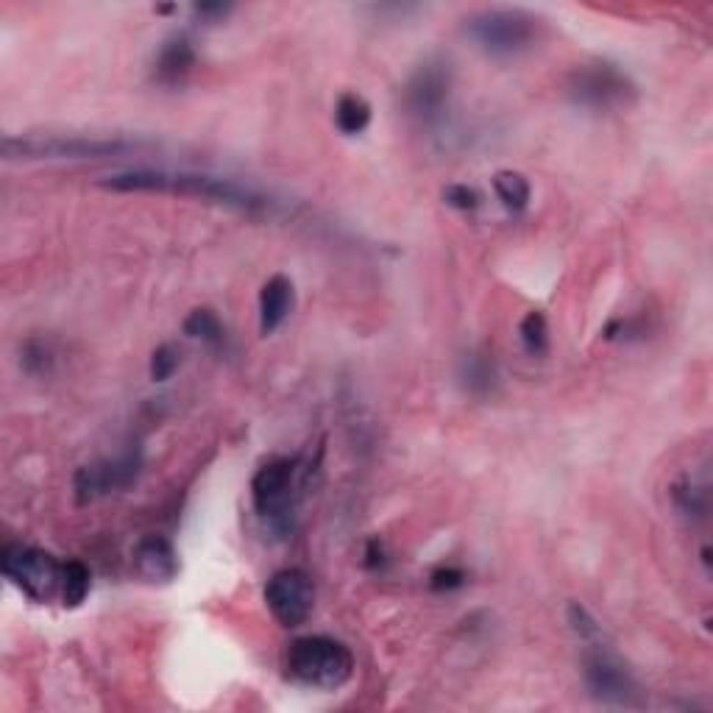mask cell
Here are the masks:
<instances>
[{"label": "cell", "mask_w": 713, "mask_h": 713, "mask_svg": "<svg viewBox=\"0 0 713 713\" xmlns=\"http://www.w3.org/2000/svg\"><path fill=\"white\" fill-rule=\"evenodd\" d=\"M101 185L115 193H173V196L202 198L248 215H271L277 209V202L259 193L257 187L226 176H209V173L128 170L106 176Z\"/></svg>", "instance_id": "cell-1"}, {"label": "cell", "mask_w": 713, "mask_h": 713, "mask_svg": "<svg viewBox=\"0 0 713 713\" xmlns=\"http://www.w3.org/2000/svg\"><path fill=\"white\" fill-rule=\"evenodd\" d=\"M285 669L293 683L318 691L343 689L354 674V655L349 647L329 636H304L288 647Z\"/></svg>", "instance_id": "cell-2"}, {"label": "cell", "mask_w": 713, "mask_h": 713, "mask_svg": "<svg viewBox=\"0 0 713 713\" xmlns=\"http://www.w3.org/2000/svg\"><path fill=\"white\" fill-rule=\"evenodd\" d=\"M541 20L524 9H483L466 20V37L490 59H516L538 42Z\"/></svg>", "instance_id": "cell-3"}, {"label": "cell", "mask_w": 713, "mask_h": 713, "mask_svg": "<svg viewBox=\"0 0 713 713\" xmlns=\"http://www.w3.org/2000/svg\"><path fill=\"white\" fill-rule=\"evenodd\" d=\"M145 143L126 137H79V134H45V137H7L3 156L7 159H106L126 156L143 148Z\"/></svg>", "instance_id": "cell-4"}, {"label": "cell", "mask_w": 713, "mask_h": 713, "mask_svg": "<svg viewBox=\"0 0 713 713\" xmlns=\"http://www.w3.org/2000/svg\"><path fill=\"white\" fill-rule=\"evenodd\" d=\"M566 95L575 106L588 112H621L633 106L636 90L630 79L619 64L613 62H588L577 64L566 79Z\"/></svg>", "instance_id": "cell-5"}, {"label": "cell", "mask_w": 713, "mask_h": 713, "mask_svg": "<svg viewBox=\"0 0 713 713\" xmlns=\"http://www.w3.org/2000/svg\"><path fill=\"white\" fill-rule=\"evenodd\" d=\"M251 499L265 521L277 533L288 535L299 505V463L290 457L265 463L251 479Z\"/></svg>", "instance_id": "cell-6"}, {"label": "cell", "mask_w": 713, "mask_h": 713, "mask_svg": "<svg viewBox=\"0 0 713 713\" xmlns=\"http://www.w3.org/2000/svg\"><path fill=\"white\" fill-rule=\"evenodd\" d=\"M582 678H586L588 694L597 702L610 707H641L644 705V691L639 680L630 674V669L599 641L588 644L582 658Z\"/></svg>", "instance_id": "cell-7"}, {"label": "cell", "mask_w": 713, "mask_h": 713, "mask_svg": "<svg viewBox=\"0 0 713 713\" xmlns=\"http://www.w3.org/2000/svg\"><path fill=\"white\" fill-rule=\"evenodd\" d=\"M0 566H3L7 580H12L34 602H51L62 591L64 564H59L45 549L9 544L0 555Z\"/></svg>", "instance_id": "cell-8"}, {"label": "cell", "mask_w": 713, "mask_h": 713, "mask_svg": "<svg viewBox=\"0 0 713 713\" xmlns=\"http://www.w3.org/2000/svg\"><path fill=\"white\" fill-rule=\"evenodd\" d=\"M452 64L441 56L426 59L404 86V110L421 126H437L450 112Z\"/></svg>", "instance_id": "cell-9"}, {"label": "cell", "mask_w": 713, "mask_h": 713, "mask_svg": "<svg viewBox=\"0 0 713 713\" xmlns=\"http://www.w3.org/2000/svg\"><path fill=\"white\" fill-rule=\"evenodd\" d=\"M140 472H143V452H140V446H132L123 455H117L115 461L90 463V466L75 472V499L81 505H90V502L117 494V490L128 488L137 479Z\"/></svg>", "instance_id": "cell-10"}, {"label": "cell", "mask_w": 713, "mask_h": 713, "mask_svg": "<svg viewBox=\"0 0 713 713\" xmlns=\"http://www.w3.org/2000/svg\"><path fill=\"white\" fill-rule=\"evenodd\" d=\"M265 604L282 628H301L316 608V586L301 569H282L265 586Z\"/></svg>", "instance_id": "cell-11"}, {"label": "cell", "mask_w": 713, "mask_h": 713, "mask_svg": "<svg viewBox=\"0 0 713 713\" xmlns=\"http://www.w3.org/2000/svg\"><path fill=\"white\" fill-rule=\"evenodd\" d=\"M134 571L143 577L145 582H154V586H167L178 577V555L173 549V544L162 535H148L143 541L134 547Z\"/></svg>", "instance_id": "cell-12"}, {"label": "cell", "mask_w": 713, "mask_h": 713, "mask_svg": "<svg viewBox=\"0 0 713 713\" xmlns=\"http://www.w3.org/2000/svg\"><path fill=\"white\" fill-rule=\"evenodd\" d=\"M196 45L187 34L167 37L159 45L154 59V81L162 86H178L185 84L187 75L196 70Z\"/></svg>", "instance_id": "cell-13"}, {"label": "cell", "mask_w": 713, "mask_h": 713, "mask_svg": "<svg viewBox=\"0 0 713 713\" xmlns=\"http://www.w3.org/2000/svg\"><path fill=\"white\" fill-rule=\"evenodd\" d=\"M296 290L288 277H271L259 290V329L262 334H273L293 312Z\"/></svg>", "instance_id": "cell-14"}, {"label": "cell", "mask_w": 713, "mask_h": 713, "mask_svg": "<svg viewBox=\"0 0 713 713\" xmlns=\"http://www.w3.org/2000/svg\"><path fill=\"white\" fill-rule=\"evenodd\" d=\"M457 380H461L463 391L472 393V396H490L499 382V371H496V363L483 351H472L461 360V369H457Z\"/></svg>", "instance_id": "cell-15"}, {"label": "cell", "mask_w": 713, "mask_h": 713, "mask_svg": "<svg viewBox=\"0 0 713 713\" xmlns=\"http://www.w3.org/2000/svg\"><path fill=\"white\" fill-rule=\"evenodd\" d=\"M334 126L345 137H356L371 126V104L356 93H343L334 104Z\"/></svg>", "instance_id": "cell-16"}, {"label": "cell", "mask_w": 713, "mask_h": 713, "mask_svg": "<svg viewBox=\"0 0 713 713\" xmlns=\"http://www.w3.org/2000/svg\"><path fill=\"white\" fill-rule=\"evenodd\" d=\"M494 193L507 213H524L529 207V182L516 170H499L494 176Z\"/></svg>", "instance_id": "cell-17"}, {"label": "cell", "mask_w": 713, "mask_h": 713, "mask_svg": "<svg viewBox=\"0 0 713 713\" xmlns=\"http://www.w3.org/2000/svg\"><path fill=\"white\" fill-rule=\"evenodd\" d=\"M185 334H190V338L202 340V343L207 345H215V349H220V345L226 343L224 321H220L218 312L209 310V307H198V310H193L190 316H187Z\"/></svg>", "instance_id": "cell-18"}, {"label": "cell", "mask_w": 713, "mask_h": 713, "mask_svg": "<svg viewBox=\"0 0 713 713\" xmlns=\"http://www.w3.org/2000/svg\"><path fill=\"white\" fill-rule=\"evenodd\" d=\"M90 586H93L90 569L81 560H68L62 569V591H59L64 608H79L86 599V593H90Z\"/></svg>", "instance_id": "cell-19"}, {"label": "cell", "mask_w": 713, "mask_h": 713, "mask_svg": "<svg viewBox=\"0 0 713 713\" xmlns=\"http://www.w3.org/2000/svg\"><path fill=\"white\" fill-rule=\"evenodd\" d=\"M518 338L529 356H544L549 351V323L541 310H533L518 323Z\"/></svg>", "instance_id": "cell-20"}, {"label": "cell", "mask_w": 713, "mask_h": 713, "mask_svg": "<svg viewBox=\"0 0 713 713\" xmlns=\"http://www.w3.org/2000/svg\"><path fill=\"white\" fill-rule=\"evenodd\" d=\"M53 360H56V351L48 340L31 338L25 340L23 351H20V365H23L25 374L42 376L53 369Z\"/></svg>", "instance_id": "cell-21"}, {"label": "cell", "mask_w": 713, "mask_h": 713, "mask_svg": "<svg viewBox=\"0 0 713 713\" xmlns=\"http://www.w3.org/2000/svg\"><path fill=\"white\" fill-rule=\"evenodd\" d=\"M672 499L683 516L689 518H705L707 516V490L696 488L691 479H680L672 485Z\"/></svg>", "instance_id": "cell-22"}, {"label": "cell", "mask_w": 713, "mask_h": 713, "mask_svg": "<svg viewBox=\"0 0 713 713\" xmlns=\"http://www.w3.org/2000/svg\"><path fill=\"white\" fill-rule=\"evenodd\" d=\"M182 365V349L176 343H162L151 356V380L167 382Z\"/></svg>", "instance_id": "cell-23"}, {"label": "cell", "mask_w": 713, "mask_h": 713, "mask_svg": "<svg viewBox=\"0 0 713 713\" xmlns=\"http://www.w3.org/2000/svg\"><path fill=\"white\" fill-rule=\"evenodd\" d=\"M566 616H569V624H571V630H575L577 639L586 641V644L602 641V628H599V621L593 619V616L588 613L580 602H571L569 610H566Z\"/></svg>", "instance_id": "cell-24"}, {"label": "cell", "mask_w": 713, "mask_h": 713, "mask_svg": "<svg viewBox=\"0 0 713 713\" xmlns=\"http://www.w3.org/2000/svg\"><path fill=\"white\" fill-rule=\"evenodd\" d=\"M466 571L457 569V566H441V569H435L430 575V588L437 593H450L466 586Z\"/></svg>", "instance_id": "cell-25"}, {"label": "cell", "mask_w": 713, "mask_h": 713, "mask_svg": "<svg viewBox=\"0 0 713 713\" xmlns=\"http://www.w3.org/2000/svg\"><path fill=\"white\" fill-rule=\"evenodd\" d=\"M443 202L450 204V207L461 209V213H474V209L483 204L479 193L468 185H450L443 190Z\"/></svg>", "instance_id": "cell-26"}, {"label": "cell", "mask_w": 713, "mask_h": 713, "mask_svg": "<svg viewBox=\"0 0 713 713\" xmlns=\"http://www.w3.org/2000/svg\"><path fill=\"white\" fill-rule=\"evenodd\" d=\"M193 12H196L202 20H209V23H215V20L226 18V14L231 12V7H229V3H198V7H193Z\"/></svg>", "instance_id": "cell-27"}, {"label": "cell", "mask_w": 713, "mask_h": 713, "mask_svg": "<svg viewBox=\"0 0 713 713\" xmlns=\"http://www.w3.org/2000/svg\"><path fill=\"white\" fill-rule=\"evenodd\" d=\"M385 564H388L385 547H382L380 541H371L369 552H365V566H369V569H374V571H380V569H385Z\"/></svg>", "instance_id": "cell-28"}]
</instances>
